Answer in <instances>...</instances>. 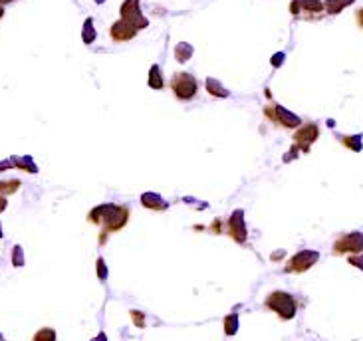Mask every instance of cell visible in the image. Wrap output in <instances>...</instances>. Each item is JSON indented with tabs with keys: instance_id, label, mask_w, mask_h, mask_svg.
<instances>
[{
	"instance_id": "cell-24",
	"label": "cell",
	"mask_w": 363,
	"mask_h": 341,
	"mask_svg": "<svg viewBox=\"0 0 363 341\" xmlns=\"http://www.w3.org/2000/svg\"><path fill=\"white\" fill-rule=\"evenodd\" d=\"M54 337H56V333L52 329H44V331H38L34 335V339H54Z\"/></svg>"
},
{
	"instance_id": "cell-12",
	"label": "cell",
	"mask_w": 363,
	"mask_h": 341,
	"mask_svg": "<svg viewBox=\"0 0 363 341\" xmlns=\"http://www.w3.org/2000/svg\"><path fill=\"white\" fill-rule=\"evenodd\" d=\"M191 56H193V46H189L187 42H181V44L175 46V58H177V62L185 64L187 60H191Z\"/></svg>"
},
{
	"instance_id": "cell-14",
	"label": "cell",
	"mask_w": 363,
	"mask_h": 341,
	"mask_svg": "<svg viewBox=\"0 0 363 341\" xmlns=\"http://www.w3.org/2000/svg\"><path fill=\"white\" fill-rule=\"evenodd\" d=\"M149 85L153 89H161L163 87V76H161V68L157 64L151 66V70H149Z\"/></svg>"
},
{
	"instance_id": "cell-32",
	"label": "cell",
	"mask_w": 363,
	"mask_h": 341,
	"mask_svg": "<svg viewBox=\"0 0 363 341\" xmlns=\"http://www.w3.org/2000/svg\"><path fill=\"white\" fill-rule=\"evenodd\" d=\"M2 14H4V10H2V4H0V18H2Z\"/></svg>"
},
{
	"instance_id": "cell-8",
	"label": "cell",
	"mask_w": 363,
	"mask_h": 341,
	"mask_svg": "<svg viewBox=\"0 0 363 341\" xmlns=\"http://www.w3.org/2000/svg\"><path fill=\"white\" fill-rule=\"evenodd\" d=\"M228 232L230 236L238 242V244H244L246 238H248V232H246V224H244V212L238 209L230 214V220H228Z\"/></svg>"
},
{
	"instance_id": "cell-5",
	"label": "cell",
	"mask_w": 363,
	"mask_h": 341,
	"mask_svg": "<svg viewBox=\"0 0 363 341\" xmlns=\"http://www.w3.org/2000/svg\"><path fill=\"white\" fill-rule=\"evenodd\" d=\"M320 260V252L316 250H300L298 254H294L286 266V272H292V274H302L306 270H309L316 262Z\"/></svg>"
},
{
	"instance_id": "cell-33",
	"label": "cell",
	"mask_w": 363,
	"mask_h": 341,
	"mask_svg": "<svg viewBox=\"0 0 363 341\" xmlns=\"http://www.w3.org/2000/svg\"><path fill=\"white\" fill-rule=\"evenodd\" d=\"M0 238H2V226H0Z\"/></svg>"
},
{
	"instance_id": "cell-31",
	"label": "cell",
	"mask_w": 363,
	"mask_h": 341,
	"mask_svg": "<svg viewBox=\"0 0 363 341\" xmlns=\"http://www.w3.org/2000/svg\"><path fill=\"white\" fill-rule=\"evenodd\" d=\"M343 2H345V6H349V4L353 2V0H343Z\"/></svg>"
},
{
	"instance_id": "cell-9",
	"label": "cell",
	"mask_w": 363,
	"mask_h": 341,
	"mask_svg": "<svg viewBox=\"0 0 363 341\" xmlns=\"http://www.w3.org/2000/svg\"><path fill=\"white\" fill-rule=\"evenodd\" d=\"M266 115L270 117V119H274V121H278L280 125H284V127H288V129H292V127H298L300 123H302V119L298 117V115H294L292 111H288V109H284L282 105H274V113L266 107Z\"/></svg>"
},
{
	"instance_id": "cell-2",
	"label": "cell",
	"mask_w": 363,
	"mask_h": 341,
	"mask_svg": "<svg viewBox=\"0 0 363 341\" xmlns=\"http://www.w3.org/2000/svg\"><path fill=\"white\" fill-rule=\"evenodd\" d=\"M266 308L276 312L280 319H292L298 312L296 300L288 294V291H272L266 298Z\"/></svg>"
},
{
	"instance_id": "cell-27",
	"label": "cell",
	"mask_w": 363,
	"mask_h": 341,
	"mask_svg": "<svg viewBox=\"0 0 363 341\" xmlns=\"http://www.w3.org/2000/svg\"><path fill=\"white\" fill-rule=\"evenodd\" d=\"M355 18H357V24L363 28V8H359L357 10V14H355Z\"/></svg>"
},
{
	"instance_id": "cell-22",
	"label": "cell",
	"mask_w": 363,
	"mask_h": 341,
	"mask_svg": "<svg viewBox=\"0 0 363 341\" xmlns=\"http://www.w3.org/2000/svg\"><path fill=\"white\" fill-rule=\"evenodd\" d=\"M12 264H14V266H22V264H24V254H22V248H20V246H14Z\"/></svg>"
},
{
	"instance_id": "cell-30",
	"label": "cell",
	"mask_w": 363,
	"mask_h": 341,
	"mask_svg": "<svg viewBox=\"0 0 363 341\" xmlns=\"http://www.w3.org/2000/svg\"><path fill=\"white\" fill-rule=\"evenodd\" d=\"M8 2H12V0H0V4H2V6H4V4H8Z\"/></svg>"
},
{
	"instance_id": "cell-25",
	"label": "cell",
	"mask_w": 363,
	"mask_h": 341,
	"mask_svg": "<svg viewBox=\"0 0 363 341\" xmlns=\"http://www.w3.org/2000/svg\"><path fill=\"white\" fill-rule=\"evenodd\" d=\"M284 58H286V56H284L282 52L274 54V58H272V66H274V68H280V66H282V62H284Z\"/></svg>"
},
{
	"instance_id": "cell-21",
	"label": "cell",
	"mask_w": 363,
	"mask_h": 341,
	"mask_svg": "<svg viewBox=\"0 0 363 341\" xmlns=\"http://www.w3.org/2000/svg\"><path fill=\"white\" fill-rule=\"evenodd\" d=\"M341 143L345 147L353 149V151H361V135H353V137H341Z\"/></svg>"
},
{
	"instance_id": "cell-17",
	"label": "cell",
	"mask_w": 363,
	"mask_h": 341,
	"mask_svg": "<svg viewBox=\"0 0 363 341\" xmlns=\"http://www.w3.org/2000/svg\"><path fill=\"white\" fill-rule=\"evenodd\" d=\"M20 188V181L18 179H12V181H0V194H12Z\"/></svg>"
},
{
	"instance_id": "cell-3",
	"label": "cell",
	"mask_w": 363,
	"mask_h": 341,
	"mask_svg": "<svg viewBox=\"0 0 363 341\" xmlns=\"http://www.w3.org/2000/svg\"><path fill=\"white\" fill-rule=\"evenodd\" d=\"M171 89H173V93L177 95V100H181V102H191L193 97L196 95V79H195V76L193 74H189V72H179V74H175L173 76V79H171Z\"/></svg>"
},
{
	"instance_id": "cell-29",
	"label": "cell",
	"mask_w": 363,
	"mask_h": 341,
	"mask_svg": "<svg viewBox=\"0 0 363 341\" xmlns=\"http://www.w3.org/2000/svg\"><path fill=\"white\" fill-rule=\"evenodd\" d=\"M8 167H12V159H10V161H2V163H0V171H6Z\"/></svg>"
},
{
	"instance_id": "cell-16",
	"label": "cell",
	"mask_w": 363,
	"mask_h": 341,
	"mask_svg": "<svg viewBox=\"0 0 363 341\" xmlns=\"http://www.w3.org/2000/svg\"><path fill=\"white\" fill-rule=\"evenodd\" d=\"M12 165L18 167V169H22V171H28V173H36L38 171L36 165H34V161L30 157H12Z\"/></svg>"
},
{
	"instance_id": "cell-10",
	"label": "cell",
	"mask_w": 363,
	"mask_h": 341,
	"mask_svg": "<svg viewBox=\"0 0 363 341\" xmlns=\"http://www.w3.org/2000/svg\"><path fill=\"white\" fill-rule=\"evenodd\" d=\"M110 34H112V38H113L115 42H127V40H133V38H135L137 26L121 18V20H117V22L112 26Z\"/></svg>"
},
{
	"instance_id": "cell-26",
	"label": "cell",
	"mask_w": 363,
	"mask_h": 341,
	"mask_svg": "<svg viewBox=\"0 0 363 341\" xmlns=\"http://www.w3.org/2000/svg\"><path fill=\"white\" fill-rule=\"evenodd\" d=\"M131 317H133V321H135L137 327H143V315H139L137 310H131Z\"/></svg>"
},
{
	"instance_id": "cell-11",
	"label": "cell",
	"mask_w": 363,
	"mask_h": 341,
	"mask_svg": "<svg viewBox=\"0 0 363 341\" xmlns=\"http://www.w3.org/2000/svg\"><path fill=\"white\" fill-rule=\"evenodd\" d=\"M141 205L145 209H151V210H165L167 209V203L159 197L157 192H143L141 194Z\"/></svg>"
},
{
	"instance_id": "cell-23",
	"label": "cell",
	"mask_w": 363,
	"mask_h": 341,
	"mask_svg": "<svg viewBox=\"0 0 363 341\" xmlns=\"http://www.w3.org/2000/svg\"><path fill=\"white\" fill-rule=\"evenodd\" d=\"M97 276H99V280H106V276H108V268H106V262H103V258L97 260Z\"/></svg>"
},
{
	"instance_id": "cell-4",
	"label": "cell",
	"mask_w": 363,
	"mask_h": 341,
	"mask_svg": "<svg viewBox=\"0 0 363 341\" xmlns=\"http://www.w3.org/2000/svg\"><path fill=\"white\" fill-rule=\"evenodd\" d=\"M334 252L335 254H359L363 252V234L361 232H349V234H343L335 240L334 244Z\"/></svg>"
},
{
	"instance_id": "cell-19",
	"label": "cell",
	"mask_w": 363,
	"mask_h": 341,
	"mask_svg": "<svg viewBox=\"0 0 363 341\" xmlns=\"http://www.w3.org/2000/svg\"><path fill=\"white\" fill-rule=\"evenodd\" d=\"M82 38H84V42H85V44H91V42L95 40V30H93V20H91V18H87V20H85V24H84V32H82Z\"/></svg>"
},
{
	"instance_id": "cell-1",
	"label": "cell",
	"mask_w": 363,
	"mask_h": 341,
	"mask_svg": "<svg viewBox=\"0 0 363 341\" xmlns=\"http://www.w3.org/2000/svg\"><path fill=\"white\" fill-rule=\"evenodd\" d=\"M127 218H129V210L125 207H119V205H101V207H95L87 220L93 222V224H101L103 226V232H115L119 228H123L127 224Z\"/></svg>"
},
{
	"instance_id": "cell-15",
	"label": "cell",
	"mask_w": 363,
	"mask_h": 341,
	"mask_svg": "<svg viewBox=\"0 0 363 341\" xmlns=\"http://www.w3.org/2000/svg\"><path fill=\"white\" fill-rule=\"evenodd\" d=\"M302 10L307 14H320L326 8H324V2H320V0H302Z\"/></svg>"
},
{
	"instance_id": "cell-28",
	"label": "cell",
	"mask_w": 363,
	"mask_h": 341,
	"mask_svg": "<svg viewBox=\"0 0 363 341\" xmlns=\"http://www.w3.org/2000/svg\"><path fill=\"white\" fill-rule=\"evenodd\" d=\"M6 205H8V203H6V197H4V194H0V212L6 209Z\"/></svg>"
},
{
	"instance_id": "cell-18",
	"label": "cell",
	"mask_w": 363,
	"mask_h": 341,
	"mask_svg": "<svg viewBox=\"0 0 363 341\" xmlns=\"http://www.w3.org/2000/svg\"><path fill=\"white\" fill-rule=\"evenodd\" d=\"M324 8H326L328 14H339L345 8V2H343V0H326Z\"/></svg>"
},
{
	"instance_id": "cell-20",
	"label": "cell",
	"mask_w": 363,
	"mask_h": 341,
	"mask_svg": "<svg viewBox=\"0 0 363 341\" xmlns=\"http://www.w3.org/2000/svg\"><path fill=\"white\" fill-rule=\"evenodd\" d=\"M236 329H238V315L236 314L226 315L224 317V331H226V335H234Z\"/></svg>"
},
{
	"instance_id": "cell-13",
	"label": "cell",
	"mask_w": 363,
	"mask_h": 341,
	"mask_svg": "<svg viewBox=\"0 0 363 341\" xmlns=\"http://www.w3.org/2000/svg\"><path fill=\"white\" fill-rule=\"evenodd\" d=\"M206 89H209V93L215 95V97H228V89H224V85L221 81H217L215 78L206 79Z\"/></svg>"
},
{
	"instance_id": "cell-6",
	"label": "cell",
	"mask_w": 363,
	"mask_h": 341,
	"mask_svg": "<svg viewBox=\"0 0 363 341\" xmlns=\"http://www.w3.org/2000/svg\"><path fill=\"white\" fill-rule=\"evenodd\" d=\"M320 137V129L316 123H307V125H302L296 133H294V143L298 145V147L307 153L309 151V145H312L316 139Z\"/></svg>"
},
{
	"instance_id": "cell-7",
	"label": "cell",
	"mask_w": 363,
	"mask_h": 341,
	"mask_svg": "<svg viewBox=\"0 0 363 341\" xmlns=\"http://www.w3.org/2000/svg\"><path fill=\"white\" fill-rule=\"evenodd\" d=\"M121 18L135 24L137 30L141 28H147V18L141 14V8H139V0H125V2L121 4Z\"/></svg>"
}]
</instances>
